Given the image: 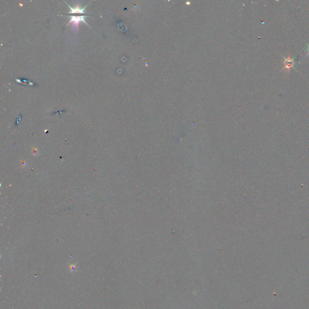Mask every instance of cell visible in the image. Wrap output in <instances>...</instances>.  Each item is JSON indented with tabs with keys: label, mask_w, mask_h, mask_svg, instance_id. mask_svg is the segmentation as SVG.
Returning a JSON list of instances; mask_svg holds the SVG:
<instances>
[{
	"label": "cell",
	"mask_w": 309,
	"mask_h": 309,
	"mask_svg": "<svg viewBox=\"0 0 309 309\" xmlns=\"http://www.w3.org/2000/svg\"><path fill=\"white\" fill-rule=\"evenodd\" d=\"M86 16H71V20L70 21V22L68 23V25H69L70 23H73V26L75 27L76 28H78V26H79V23L81 21H82L84 22V24L87 26H88V23L86 22L85 20H84V17Z\"/></svg>",
	"instance_id": "obj_1"
},
{
	"label": "cell",
	"mask_w": 309,
	"mask_h": 309,
	"mask_svg": "<svg viewBox=\"0 0 309 309\" xmlns=\"http://www.w3.org/2000/svg\"><path fill=\"white\" fill-rule=\"evenodd\" d=\"M305 51L307 52V55H306V57L309 56V44H307V48H306V49L305 50Z\"/></svg>",
	"instance_id": "obj_5"
},
{
	"label": "cell",
	"mask_w": 309,
	"mask_h": 309,
	"mask_svg": "<svg viewBox=\"0 0 309 309\" xmlns=\"http://www.w3.org/2000/svg\"><path fill=\"white\" fill-rule=\"evenodd\" d=\"M75 265H76V264H71V265L70 266V270L71 271H74L75 270V266H76Z\"/></svg>",
	"instance_id": "obj_4"
},
{
	"label": "cell",
	"mask_w": 309,
	"mask_h": 309,
	"mask_svg": "<svg viewBox=\"0 0 309 309\" xmlns=\"http://www.w3.org/2000/svg\"><path fill=\"white\" fill-rule=\"evenodd\" d=\"M67 5L70 7V11L68 12V13H81V14H86V12L84 11V9L86 8V6L84 7V8H81L80 7L79 5L77 4L76 5V6L74 7V8H73L72 7H71L69 4H66Z\"/></svg>",
	"instance_id": "obj_3"
},
{
	"label": "cell",
	"mask_w": 309,
	"mask_h": 309,
	"mask_svg": "<svg viewBox=\"0 0 309 309\" xmlns=\"http://www.w3.org/2000/svg\"><path fill=\"white\" fill-rule=\"evenodd\" d=\"M283 64H284V68H282V70L286 69V70L289 71L290 69V68H295V66H294V64H295L294 59L290 58V56H289L287 58L284 57Z\"/></svg>",
	"instance_id": "obj_2"
}]
</instances>
